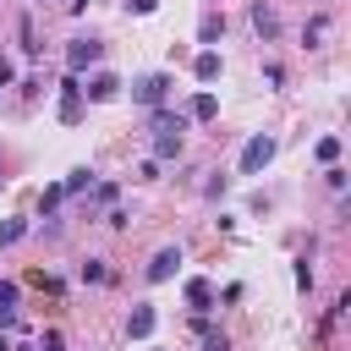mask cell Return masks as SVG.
<instances>
[{"mask_svg":"<svg viewBox=\"0 0 351 351\" xmlns=\"http://www.w3.org/2000/svg\"><path fill=\"white\" fill-rule=\"evenodd\" d=\"M44 351H60V329H49V335H44Z\"/></svg>","mask_w":351,"mask_h":351,"instance_id":"603a6c76","label":"cell"},{"mask_svg":"<svg viewBox=\"0 0 351 351\" xmlns=\"http://www.w3.org/2000/svg\"><path fill=\"white\" fill-rule=\"evenodd\" d=\"M60 197H66L60 186H44V197H38V208H44V214H55V208H60Z\"/></svg>","mask_w":351,"mask_h":351,"instance_id":"d6986e66","label":"cell"},{"mask_svg":"<svg viewBox=\"0 0 351 351\" xmlns=\"http://www.w3.org/2000/svg\"><path fill=\"white\" fill-rule=\"evenodd\" d=\"M60 121H66V126L82 121V77H66V82H60Z\"/></svg>","mask_w":351,"mask_h":351,"instance_id":"277c9868","label":"cell"},{"mask_svg":"<svg viewBox=\"0 0 351 351\" xmlns=\"http://www.w3.org/2000/svg\"><path fill=\"white\" fill-rule=\"evenodd\" d=\"M0 82H11V60L5 55H0Z\"/></svg>","mask_w":351,"mask_h":351,"instance_id":"cb8c5ba5","label":"cell"},{"mask_svg":"<svg viewBox=\"0 0 351 351\" xmlns=\"http://www.w3.org/2000/svg\"><path fill=\"white\" fill-rule=\"evenodd\" d=\"M313 154H318V165H335V159H340V137H318Z\"/></svg>","mask_w":351,"mask_h":351,"instance_id":"2e32d148","label":"cell"},{"mask_svg":"<svg viewBox=\"0 0 351 351\" xmlns=\"http://www.w3.org/2000/svg\"><path fill=\"white\" fill-rule=\"evenodd\" d=\"M181 154V132H159L154 137V159H176Z\"/></svg>","mask_w":351,"mask_h":351,"instance_id":"4fadbf2b","label":"cell"},{"mask_svg":"<svg viewBox=\"0 0 351 351\" xmlns=\"http://www.w3.org/2000/svg\"><path fill=\"white\" fill-rule=\"evenodd\" d=\"M186 307L208 313V307H214V285H208V280H186Z\"/></svg>","mask_w":351,"mask_h":351,"instance_id":"9c48e42d","label":"cell"},{"mask_svg":"<svg viewBox=\"0 0 351 351\" xmlns=\"http://www.w3.org/2000/svg\"><path fill=\"white\" fill-rule=\"evenodd\" d=\"M99 55H104V44H99V38H71V49H66V77H82Z\"/></svg>","mask_w":351,"mask_h":351,"instance_id":"6da1fadb","label":"cell"},{"mask_svg":"<svg viewBox=\"0 0 351 351\" xmlns=\"http://www.w3.org/2000/svg\"><path fill=\"white\" fill-rule=\"evenodd\" d=\"M252 27H258L263 38H274V33H280V16H274V11H269V5L258 0V5H252Z\"/></svg>","mask_w":351,"mask_h":351,"instance_id":"30bf717a","label":"cell"},{"mask_svg":"<svg viewBox=\"0 0 351 351\" xmlns=\"http://www.w3.org/2000/svg\"><path fill=\"white\" fill-rule=\"evenodd\" d=\"M176 263H181V247H159V252H154V263H148V280H154V285H165V280L176 274Z\"/></svg>","mask_w":351,"mask_h":351,"instance_id":"5b68a950","label":"cell"},{"mask_svg":"<svg viewBox=\"0 0 351 351\" xmlns=\"http://www.w3.org/2000/svg\"><path fill=\"white\" fill-rule=\"evenodd\" d=\"M203 351H230V346H225V335H203Z\"/></svg>","mask_w":351,"mask_h":351,"instance_id":"44dd1931","label":"cell"},{"mask_svg":"<svg viewBox=\"0 0 351 351\" xmlns=\"http://www.w3.org/2000/svg\"><path fill=\"white\" fill-rule=\"evenodd\" d=\"M0 186H5V176H0Z\"/></svg>","mask_w":351,"mask_h":351,"instance_id":"4316f807","label":"cell"},{"mask_svg":"<svg viewBox=\"0 0 351 351\" xmlns=\"http://www.w3.org/2000/svg\"><path fill=\"white\" fill-rule=\"evenodd\" d=\"M126 5H132V11H137V16H148V11H154V5H159V0H126Z\"/></svg>","mask_w":351,"mask_h":351,"instance_id":"7402d4cb","label":"cell"},{"mask_svg":"<svg viewBox=\"0 0 351 351\" xmlns=\"http://www.w3.org/2000/svg\"><path fill=\"white\" fill-rule=\"evenodd\" d=\"M82 280H110V269H104L99 258H88V263H82Z\"/></svg>","mask_w":351,"mask_h":351,"instance_id":"ffe728a7","label":"cell"},{"mask_svg":"<svg viewBox=\"0 0 351 351\" xmlns=\"http://www.w3.org/2000/svg\"><path fill=\"white\" fill-rule=\"evenodd\" d=\"M66 5H71V11H82V5H88V0H66Z\"/></svg>","mask_w":351,"mask_h":351,"instance_id":"d4e9b609","label":"cell"},{"mask_svg":"<svg viewBox=\"0 0 351 351\" xmlns=\"http://www.w3.org/2000/svg\"><path fill=\"white\" fill-rule=\"evenodd\" d=\"M22 236H27V219H5L0 225V247H16Z\"/></svg>","mask_w":351,"mask_h":351,"instance_id":"9a60e30c","label":"cell"},{"mask_svg":"<svg viewBox=\"0 0 351 351\" xmlns=\"http://www.w3.org/2000/svg\"><path fill=\"white\" fill-rule=\"evenodd\" d=\"M154 324H159V313H154L148 302H137V307H132V318H126V335H132V340H148V335H154Z\"/></svg>","mask_w":351,"mask_h":351,"instance_id":"8992f818","label":"cell"},{"mask_svg":"<svg viewBox=\"0 0 351 351\" xmlns=\"http://www.w3.org/2000/svg\"><path fill=\"white\" fill-rule=\"evenodd\" d=\"M11 318H16V285L0 280V324H11Z\"/></svg>","mask_w":351,"mask_h":351,"instance_id":"5bb4252c","label":"cell"},{"mask_svg":"<svg viewBox=\"0 0 351 351\" xmlns=\"http://www.w3.org/2000/svg\"><path fill=\"white\" fill-rule=\"evenodd\" d=\"M88 181H93V176H88V170H71V176H66V181H60V192H82V186H88Z\"/></svg>","mask_w":351,"mask_h":351,"instance_id":"ac0fdd59","label":"cell"},{"mask_svg":"<svg viewBox=\"0 0 351 351\" xmlns=\"http://www.w3.org/2000/svg\"><path fill=\"white\" fill-rule=\"evenodd\" d=\"M186 121L181 115H170V110H154V132H181Z\"/></svg>","mask_w":351,"mask_h":351,"instance_id":"e0dca14e","label":"cell"},{"mask_svg":"<svg viewBox=\"0 0 351 351\" xmlns=\"http://www.w3.org/2000/svg\"><path fill=\"white\" fill-rule=\"evenodd\" d=\"M82 93H88V99H99V104H104V99H115V93H121V77H115V71H93V82H88V88H82Z\"/></svg>","mask_w":351,"mask_h":351,"instance_id":"ba28073f","label":"cell"},{"mask_svg":"<svg viewBox=\"0 0 351 351\" xmlns=\"http://www.w3.org/2000/svg\"><path fill=\"white\" fill-rule=\"evenodd\" d=\"M269 159H274V137H269V132H258V137L241 148V176H258Z\"/></svg>","mask_w":351,"mask_h":351,"instance_id":"7a4b0ae2","label":"cell"},{"mask_svg":"<svg viewBox=\"0 0 351 351\" xmlns=\"http://www.w3.org/2000/svg\"><path fill=\"white\" fill-rule=\"evenodd\" d=\"M186 115H192V121H214V115H219V99H214V93H197V99L186 104Z\"/></svg>","mask_w":351,"mask_h":351,"instance_id":"7c38bea8","label":"cell"},{"mask_svg":"<svg viewBox=\"0 0 351 351\" xmlns=\"http://www.w3.org/2000/svg\"><path fill=\"white\" fill-rule=\"evenodd\" d=\"M197 38H203V44H219V38H225V16H219V11H208V16L197 22Z\"/></svg>","mask_w":351,"mask_h":351,"instance_id":"8fae6325","label":"cell"},{"mask_svg":"<svg viewBox=\"0 0 351 351\" xmlns=\"http://www.w3.org/2000/svg\"><path fill=\"white\" fill-rule=\"evenodd\" d=\"M132 93H137V104L159 110V104H165V93H170V77H165V71H148V77H143V82H137Z\"/></svg>","mask_w":351,"mask_h":351,"instance_id":"3957f363","label":"cell"},{"mask_svg":"<svg viewBox=\"0 0 351 351\" xmlns=\"http://www.w3.org/2000/svg\"><path fill=\"white\" fill-rule=\"evenodd\" d=\"M219 71H225L219 49H197V60H192V77H197V82H219Z\"/></svg>","mask_w":351,"mask_h":351,"instance_id":"52a82bcc","label":"cell"},{"mask_svg":"<svg viewBox=\"0 0 351 351\" xmlns=\"http://www.w3.org/2000/svg\"><path fill=\"white\" fill-rule=\"evenodd\" d=\"M0 351H11V340H5V335H0Z\"/></svg>","mask_w":351,"mask_h":351,"instance_id":"484cf974","label":"cell"}]
</instances>
